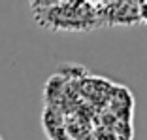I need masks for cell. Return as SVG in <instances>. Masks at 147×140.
Wrapping results in <instances>:
<instances>
[{"mask_svg": "<svg viewBox=\"0 0 147 140\" xmlns=\"http://www.w3.org/2000/svg\"><path fill=\"white\" fill-rule=\"evenodd\" d=\"M0 140H4V138H2V136H0Z\"/></svg>", "mask_w": 147, "mask_h": 140, "instance_id": "4", "label": "cell"}, {"mask_svg": "<svg viewBox=\"0 0 147 140\" xmlns=\"http://www.w3.org/2000/svg\"><path fill=\"white\" fill-rule=\"evenodd\" d=\"M102 25H134L140 23L138 2H100Z\"/></svg>", "mask_w": 147, "mask_h": 140, "instance_id": "2", "label": "cell"}, {"mask_svg": "<svg viewBox=\"0 0 147 140\" xmlns=\"http://www.w3.org/2000/svg\"><path fill=\"white\" fill-rule=\"evenodd\" d=\"M138 15H140V23H147V0L138 2Z\"/></svg>", "mask_w": 147, "mask_h": 140, "instance_id": "3", "label": "cell"}, {"mask_svg": "<svg viewBox=\"0 0 147 140\" xmlns=\"http://www.w3.org/2000/svg\"><path fill=\"white\" fill-rule=\"evenodd\" d=\"M30 10L40 27L57 32H87L102 27L100 2H30Z\"/></svg>", "mask_w": 147, "mask_h": 140, "instance_id": "1", "label": "cell"}]
</instances>
